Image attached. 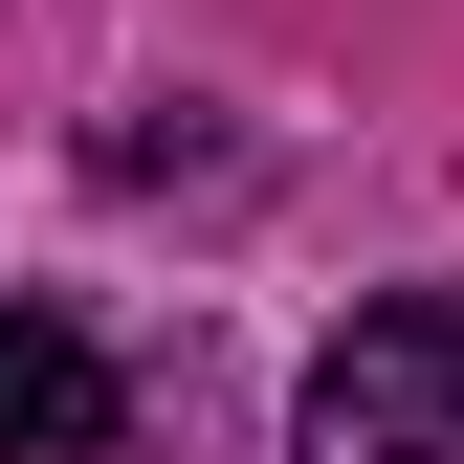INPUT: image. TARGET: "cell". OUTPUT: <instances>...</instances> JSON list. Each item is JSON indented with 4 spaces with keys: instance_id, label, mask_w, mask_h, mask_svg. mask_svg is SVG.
Returning a JSON list of instances; mask_svg holds the SVG:
<instances>
[{
    "instance_id": "cell-2",
    "label": "cell",
    "mask_w": 464,
    "mask_h": 464,
    "mask_svg": "<svg viewBox=\"0 0 464 464\" xmlns=\"http://www.w3.org/2000/svg\"><path fill=\"white\" fill-rule=\"evenodd\" d=\"M111 442H133V376L67 310H0V464H111Z\"/></svg>"
},
{
    "instance_id": "cell-1",
    "label": "cell",
    "mask_w": 464,
    "mask_h": 464,
    "mask_svg": "<svg viewBox=\"0 0 464 464\" xmlns=\"http://www.w3.org/2000/svg\"><path fill=\"white\" fill-rule=\"evenodd\" d=\"M287 464H464V287H398L332 332L287 398Z\"/></svg>"
}]
</instances>
